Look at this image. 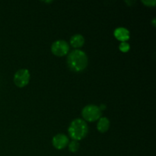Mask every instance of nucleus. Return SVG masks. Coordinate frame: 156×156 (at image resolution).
<instances>
[{
    "mask_svg": "<svg viewBox=\"0 0 156 156\" xmlns=\"http://www.w3.org/2000/svg\"><path fill=\"white\" fill-rule=\"evenodd\" d=\"M67 65L73 72L79 73L85 69L88 66V56L81 50H74L67 56Z\"/></svg>",
    "mask_w": 156,
    "mask_h": 156,
    "instance_id": "nucleus-1",
    "label": "nucleus"
},
{
    "mask_svg": "<svg viewBox=\"0 0 156 156\" xmlns=\"http://www.w3.org/2000/svg\"><path fill=\"white\" fill-rule=\"evenodd\" d=\"M88 127L86 122L82 119H76L69 127V134L73 140H81L88 134Z\"/></svg>",
    "mask_w": 156,
    "mask_h": 156,
    "instance_id": "nucleus-2",
    "label": "nucleus"
},
{
    "mask_svg": "<svg viewBox=\"0 0 156 156\" xmlns=\"http://www.w3.org/2000/svg\"><path fill=\"white\" fill-rule=\"evenodd\" d=\"M82 115L86 121L94 122L100 118L101 116V111L100 108L96 105H89L82 109Z\"/></svg>",
    "mask_w": 156,
    "mask_h": 156,
    "instance_id": "nucleus-3",
    "label": "nucleus"
},
{
    "mask_svg": "<svg viewBox=\"0 0 156 156\" xmlns=\"http://www.w3.org/2000/svg\"><path fill=\"white\" fill-rule=\"evenodd\" d=\"M29 81H30V73L26 69H19L14 76V82L17 86L20 88L26 86L29 83Z\"/></svg>",
    "mask_w": 156,
    "mask_h": 156,
    "instance_id": "nucleus-4",
    "label": "nucleus"
},
{
    "mask_svg": "<svg viewBox=\"0 0 156 156\" xmlns=\"http://www.w3.org/2000/svg\"><path fill=\"white\" fill-rule=\"evenodd\" d=\"M69 50V45L68 43L62 40L56 41L52 44L51 51L57 56H63L68 53Z\"/></svg>",
    "mask_w": 156,
    "mask_h": 156,
    "instance_id": "nucleus-5",
    "label": "nucleus"
},
{
    "mask_svg": "<svg viewBox=\"0 0 156 156\" xmlns=\"http://www.w3.org/2000/svg\"><path fill=\"white\" fill-rule=\"evenodd\" d=\"M69 139L62 133L57 134L53 138V145L56 149H62L68 145Z\"/></svg>",
    "mask_w": 156,
    "mask_h": 156,
    "instance_id": "nucleus-6",
    "label": "nucleus"
},
{
    "mask_svg": "<svg viewBox=\"0 0 156 156\" xmlns=\"http://www.w3.org/2000/svg\"><path fill=\"white\" fill-rule=\"evenodd\" d=\"M114 36L119 41L126 42L129 38V32L125 27H118L114 30Z\"/></svg>",
    "mask_w": 156,
    "mask_h": 156,
    "instance_id": "nucleus-7",
    "label": "nucleus"
},
{
    "mask_svg": "<svg viewBox=\"0 0 156 156\" xmlns=\"http://www.w3.org/2000/svg\"><path fill=\"white\" fill-rule=\"evenodd\" d=\"M85 43V39L81 34H75L70 39V44L75 48H79L82 47Z\"/></svg>",
    "mask_w": 156,
    "mask_h": 156,
    "instance_id": "nucleus-8",
    "label": "nucleus"
},
{
    "mask_svg": "<svg viewBox=\"0 0 156 156\" xmlns=\"http://www.w3.org/2000/svg\"><path fill=\"white\" fill-rule=\"evenodd\" d=\"M110 127V121L107 117H101L98 123V130L100 133H105Z\"/></svg>",
    "mask_w": 156,
    "mask_h": 156,
    "instance_id": "nucleus-9",
    "label": "nucleus"
},
{
    "mask_svg": "<svg viewBox=\"0 0 156 156\" xmlns=\"http://www.w3.org/2000/svg\"><path fill=\"white\" fill-rule=\"evenodd\" d=\"M79 149V143L78 141L73 140L71 143L69 144V150L71 152H76Z\"/></svg>",
    "mask_w": 156,
    "mask_h": 156,
    "instance_id": "nucleus-10",
    "label": "nucleus"
},
{
    "mask_svg": "<svg viewBox=\"0 0 156 156\" xmlns=\"http://www.w3.org/2000/svg\"><path fill=\"white\" fill-rule=\"evenodd\" d=\"M119 48H120V50H121L122 52L126 53V52L129 51V48H130V46H129V44H128V43L122 42L121 44H120V46H119Z\"/></svg>",
    "mask_w": 156,
    "mask_h": 156,
    "instance_id": "nucleus-11",
    "label": "nucleus"
},
{
    "mask_svg": "<svg viewBox=\"0 0 156 156\" xmlns=\"http://www.w3.org/2000/svg\"><path fill=\"white\" fill-rule=\"evenodd\" d=\"M143 2L144 3V4H146V5H148V6H149V5L154 6V5H155V0H153V1H143Z\"/></svg>",
    "mask_w": 156,
    "mask_h": 156,
    "instance_id": "nucleus-12",
    "label": "nucleus"
}]
</instances>
